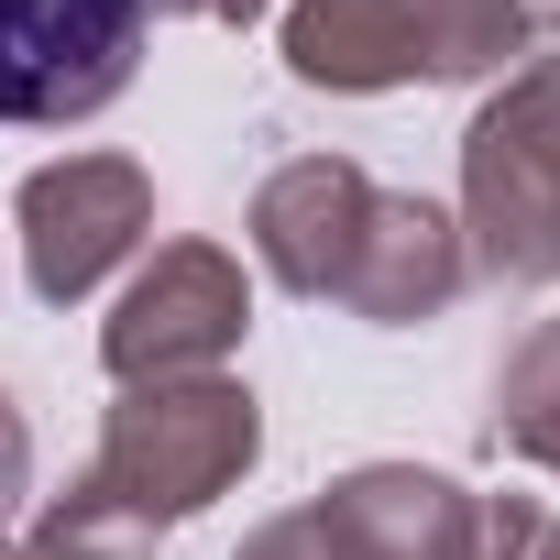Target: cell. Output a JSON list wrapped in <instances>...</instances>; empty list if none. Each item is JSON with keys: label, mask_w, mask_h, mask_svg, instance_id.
I'll use <instances>...</instances> for the list:
<instances>
[{"label": "cell", "mask_w": 560, "mask_h": 560, "mask_svg": "<svg viewBox=\"0 0 560 560\" xmlns=\"http://www.w3.org/2000/svg\"><path fill=\"white\" fill-rule=\"evenodd\" d=\"M143 12H176V23H264L275 0H143Z\"/></svg>", "instance_id": "5bb4252c"}, {"label": "cell", "mask_w": 560, "mask_h": 560, "mask_svg": "<svg viewBox=\"0 0 560 560\" xmlns=\"http://www.w3.org/2000/svg\"><path fill=\"white\" fill-rule=\"evenodd\" d=\"M165 538L121 505V494H100L89 472L67 483V494H45L34 505V538H23V560H154Z\"/></svg>", "instance_id": "8fae6325"}, {"label": "cell", "mask_w": 560, "mask_h": 560, "mask_svg": "<svg viewBox=\"0 0 560 560\" xmlns=\"http://www.w3.org/2000/svg\"><path fill=\"white\" fill-rule=\"evenodd\" d=\"M462 253L494 287H560V56L505 67L462 132Z\"/></svg>", "instance_id": "3957f363"}, {"label": "cell", "mask_w": 560, "mask_h": 560, "mask_svg": "<svg viewBox=\"0 0 560 560\" xmlns=\"http://www.w3.org/2000/svg\"><path fill=\"white\" fill-rule=\"evenodd\" d=\"M231 560H341V549H330V527H319V516L298 505V516H264V527H253V538H242Z\"/></svg>", "instance_id": "7c38bea8"}, {"label": "cell", "mask_w": 560, "mask_h": 560, "mask_svg": "<svg viewBox=\"0 0 560 560\" xmlns=\"http://www.w3.org/2000/svg\"><path fill=\"white\" fill-rule=\"evenodd\" d=\"M253 330V287L220 242H154L132 264V287L100 319V363L110 385H176V374H220Z\"/></svg>", "instance_id": "5b68a950"}, {"label": "cell", "mask_w": 560, "mask_h": 560, "mask_svg": "<svg viewBox=\"0 0 560 560\" xmlns=\"http://www.w3.org/2000/svg\"><path fill=\"white\" fill-rule=\"evenodd\" d=\"M0 560H23V549H12V538H0Z\"/></svg>", "instance_id": "e0dca14e"}, {"label": "cell", "mask_w": 560, "mask_h": 560, "mask_svg": "<svg viewBox=\"0 0 560 560\" xmlns=\"http://www.w3.org/2000/svg\"><path fill=\"white\" fill-rule=\"evenodd\" d=\"M494 451H516V462H538V472H560V319H538L505 363H494Z\"/></svg>", "instance_id": "30bf717a"}, {"label": "cell", "mask_w": 560, "mask_h": 560, "mask_svg": "<svg viewBox=\"0 0 560 560\" xmlns=\"http://www.w3.org/2000/svg\"><path fill=\"white\" fill-rule=\"evenodd\" d=\"M23 494H34V418L12 407V385H0V527H12Z\"/></svg>", "instance_id": "4fadbf2b"}, {"label": "cell", "mask_w": 560, "mask_h": 560, "mask_svg": "<svg viewBox=\"0 0 560 560\" xmlns=\"http://www.w3.org/2000/svg\"><path fill=\"white\" fill-rule=\"evenodd\" d=\"M264 462V407L231 374H176V385H121V407L100 418L89 483L121 494L154 538H176L187 516H209L242 472Z\"/></svg>", "instance_id": "7a4b0ae2"}, {"label": "cell", "mask_w": 560, "mask_h": 560, "mask_svg": "<svg viewBox=\"0 0 560 560\" xmlns=\"http://www.w3.org/2000/svg\"><path fill=\"white\" fill-rule=\"evenodd\" d=\"M538 560H560V527H549V538H538Z\"/></svg>", "instance_id": "2e32d148"}, {"label": "cell", "mask_w": 560, "mask_h": 560, "mask_svg": "<svg viewBox=\"0 0 560 560\" xmlns=\"http://www.w3.org/2000/svg\"><path fill=\"white\" fill-rule=\"evenodd\" d=\"M527 23H538V34H549V23H560V0H527Z\"/></svg>", "instance_id": "9a60e30c"}, {"label": "cell", "mask_w": 560, "mask_h": 560, "mask_svg": "<svg viewBox=\"0 0 560 560\" xmlns=\"http://www.w3.org/2000/svg\"><path fill=\"white\" fill-rule=\"evenodd\" d=\"M308 516L330 527L341 560H538L549 538L538 494H472L418 462H352Z\"/></svg>", "instance_id": "277c9868"}, {"label": "cell", "mask_w": 560, "mask_h": 560, "mask_svg": "<svg viewBox=\"0 0 560 560\" xmlns=\"http://www.w3.org/2000/svg\"><path fill=\"white\" fill-rule=\"evenodd\" d=\"M363 220H374V176L352 154H298L253 187V264L287 298H341Z\"/></svg>", "instance_id": "ba28073f"}, {"label": "cell", "mask_w": 560, "mask_h": 560, "mask_svg": "<svg viewBox=\"0 0 560 560\" xmlns=\"http://www.w3.org/2000/svg\"><path fill=\"white\" fill-rule=\"evenodd\" d=\"M143 0H0V121L67 132L100 121L143 67Z\"/></svg>", "instance_id": "8992f818"}, {"label": "cell", "mask_w": 560, "mask_h": 560, "mask_svg": "<svg viewBox=\"0 0 560 560\" xmlns=\"http://www.w3.org/2000/svg\"><path fill=\"white\" fill-rule=\"evenodd\" d=\"M462 287H472L462 220H451L440 198L374 187V220H363V242H352V275H341V308H352L363 330H418V319H440Z\"/></svg>", "instance_id": "9c48e42d"}, {"label": "cell", "mask_w": 560, "mask_h": 560, "mask_svg": "<svg viewBox=\"0 0 560 560\" xmlns=\"http://www.w3.org/2000/svg\"><path fill=\"white\" fill-rule=\"evenodd\" d=\"M275 56L298 89L385 100V89H462L538 56L527 0H287Z\"/></svg>", "instance_id": "6da1fadb"}, {"label": "cell", "mask_w": 560, "mask_h": 560, "mask_svg": "<svg viewBox=\"0 0 560 560\" xmlns=\"http://www.w3.org/2000/svg\"><path fill=\"white\" fill-rule=\"evenodd\" d=\"M12 231H23V287L45 308H78L154 242V176L132 154H56L23 176Z\"/></svg>", "instance_id": "52a82bcc"}]
</instances>
